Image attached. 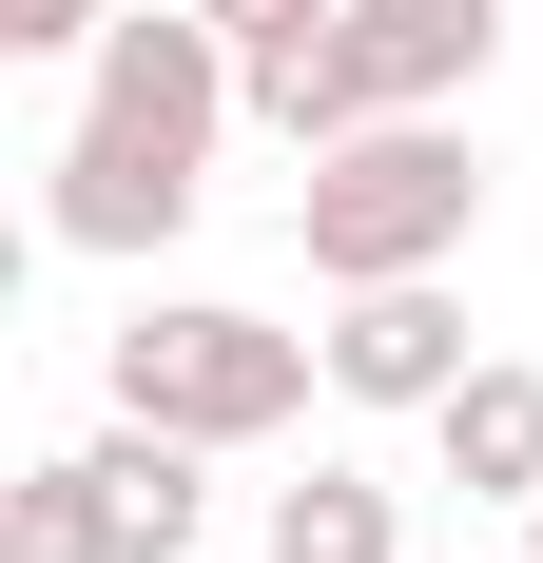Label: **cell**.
<instances>
[{
  "instance_id": "cell-1",
  "label": "cell",
  "mask_w": 543,
  "mask_h": 563,
  "mask_svg": "<svg viewBox=\"0 0 543 563\" xmlns=\"http://www.w3.org/2000/svg\"><path fill=\"white\" fill-rule=\"evenodd\" d=\"M214 117H253V58L214 40V0H117V40L78 58V136H58L40 233L58 253H175L214 195Z\"/></svg>"
},
{
  "instance_id": "cell-2",
  "label": "cell",
  "mask_w": 543,
  "mask_h": 563,
  "mask_svg": "<svg viewBox=\"0 0 543 563\" xmlns=\"http://www.w3.org/2000/svg\"><path fill=\"white\" fill-rule=\"evenodd\" d=\"M486 233V156H466V117H369V136H330L291 175V253L311 291H369V273H446Z\"/></svg>"
},
{
  "instance_id": "cell-3",
  "label": "cell",
  "mask_w": 543,
  "mask_h": 563,
  "mask_svg": "<svg viewBox=\"0 0 543 563\" xmlns=\"http://www.w3.org/2000/svg\"><path fill=\"white\" fill-rule=\"evenodd\" d=\"M98 369H117V408H156L195 448H272V428L330 389V331H272L233 291H136V331H117Z\"/></svg>"
},
{
  "instance_id": "cell-4",
  "label": "cell",
  "mask_w": 543,
  "mask_h": 563,
  "mask_svg": "<svg viewBox=\"0 0 543 563\" xmlns=\"http://www.w3.org/2000/svg\"><path fill=\"white\" fill-rule=\"evenodd\" d=\"M466 369H486V350H466L446 273H369V291H330V389H350V408H446Z\"/></svg>"
},
{
  "instance_id": "cell-5",
  "label": "cell",
  "mask_w": 543,
  "mask_h": 563,
  "mask_svg": "<svg viewBox=\"0 0 543 563\" xmlns=\"http://www.w3.org/2000/svg\"><path fill=\"white\" fill-rule=\"evenodd\" d=\"M486 58H505V0H350V78H369V117H446Z\"/></svg>"
},
{
  "instance_id": "cell-6",
  "label": "cell",
  "mask_w": 543,
  "mask_h": 563,
  "mask_svg": "<svg viewBox=\"0 0 543 563\" xmlns=\"http://www.w3.org/2000/svg\"><path fill=\"white\" fill-rule=\"evenodd\" d=\"M98 506H117L136 563H195V525H214V448L156 428V408H117V428H98Z\"/></svg>"
},
{
  "instance_id": "cell-7",
  "label": "cell",
  "mask_w": 543,
  "mask_h": 563,
  "mask_svg": "<svg viewBox=\"0 0 543 563\" xmlns=\"http://www.w3.org/2000/svg\"><path fill=\"white\" fill-rule=\"evenodd\" d=\"M428 448H446V486H466V506H543V369H466V389L428 408Z\"/></svg>"
},
{
  "instance_id": "cell-8",
  "label": "cell",
  "mask_w": 543,
  "mask_h": 563,
  "mask_svg": "<svg viewBox=\"0 0 543 563\" xmlns=\"http://www.w3.org/2000/svg\"><path fill=\"white\" fill-rule=\"evenodd\" d=\"M253 117L291 136V156H330V136H369V78H350V20H311V40L253 58Z\"/></svg>"
},
{
  "instance_id": "cell-9",
  "label": "cell",
  "mask_w": 543,
  "mask_h": 563,
  "mask_svg": "<svg viewBox=\"0 0 543 563\" xmlns=\"http://www.w3.org/2000/svg\"><path fill=\"white\" fill-rule=\"evenodd\" d=\"M272 563H408V506L369 466H311V486H272Z\"/></svg>"
},
{
  "instance_id": "cell-10",
  "label": "cell",
  "mask_w": 543,
  "mask_h": 563,
  "mask_svg": "<svg viewBox=\"0 0 543 563\" xmlns=\"http://www.w3.org/2000/svg\"><path fill=\"white\" fill-rule=\"evenodd\" d=\"M0 563H136V544H117V506H98V448H58V466L0 486Z\"/></svg>"
},
{
  "instance_id": "cell-11",
  "label": "cell",
  "mask_w": 543,
  "mask_h": 563,
  "mask_svg": "<svg viewBox=\"0 0 543 563\" xmlns=\"http://www.w3.org/2000/svg\"><path fill=\"white\" fill-rule=\"evenodd\" d=\"M0 40H20V58H98L117 0H0Z\"/></svg>"
},
{
  "instance_id": "cell-12",
  "label": "cell",
  "mask_w": 543,
  "mask_h": 563,
  "mask_svg": "<svg viewBox=\"0 0 543 563\" xmlns=\"http://www.w3.org/2000/svg\"><path fill=\"white\" fill-rule=\"evenodd\" d=\"M311 20H350V0H214V40H233V58H272V40H311Z\"/></svg>"
},
{
  "instance_id": "cell-13",
  "label": "cell",
  "mask_w": 543,
  "mask_h": 563,
  "mask_svg": "<svg viewBox=\"0 0 543 563\" xmlns=\"http://www.w3.org/2000/svg\"><path fill=\"white\" fill-rule=\"evenodd\" d=\"M524 563H543V506H524Z\"/></svg>"
}]
</instances>
